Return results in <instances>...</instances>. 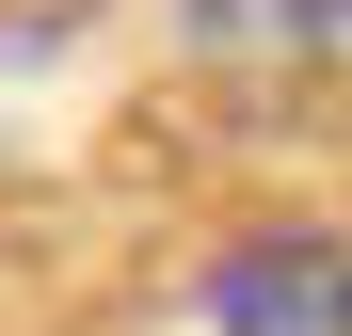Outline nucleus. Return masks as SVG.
I'll list each match as a JSON object with an SVG mask.
<instances>
[{"label":"nucleus","mask_w":352,"mask_h":336,"mask_svg":"<svg viewBox=\"0 0 352 336\" xmlns=\"http://www.w3.org/2000/svg\"><path fill=\"white\" fill-rule=\"evenodd\" d=\"M208 336H352V256L336 240H256L208 272Z\"/></svg>","instance_id":"1"}]
</instances>
